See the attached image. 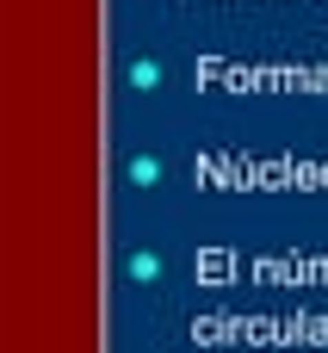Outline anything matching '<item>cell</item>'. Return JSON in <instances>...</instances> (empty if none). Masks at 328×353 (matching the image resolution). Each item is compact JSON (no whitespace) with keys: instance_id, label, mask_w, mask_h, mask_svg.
I'll list each match as a JSON object with an SVG mask.
<instances>
[]
</instances>
